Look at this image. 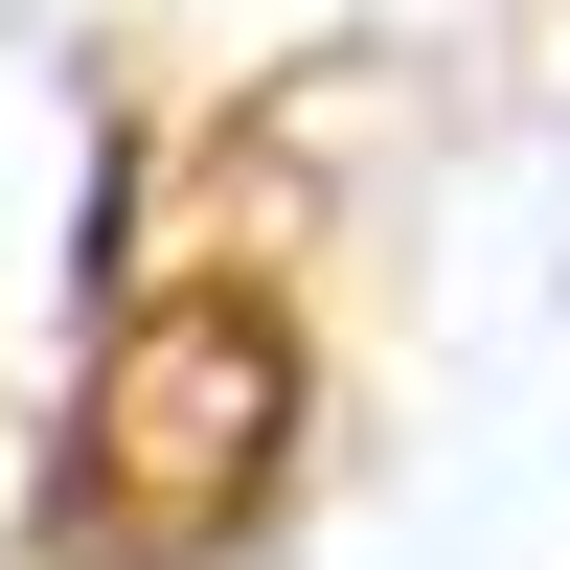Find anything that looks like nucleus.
<instances>
[{"label": "nucleus", "mask_w": 570, "mask_h": 570, "mask_svg": "<svg viewBox=\"0 0 570 570\" xmlns=\"http://www.w3.org/2000/svg\"><path fill=\"white\" fill-rule=\"evenodd\" d=\"M274 434H297V343H274L252 274H183V297L115 320V365H91V434H69V502L115 570H206L252 525Z\"/></svg>", "instance_id": "f257e3e1"}]
</instances>
